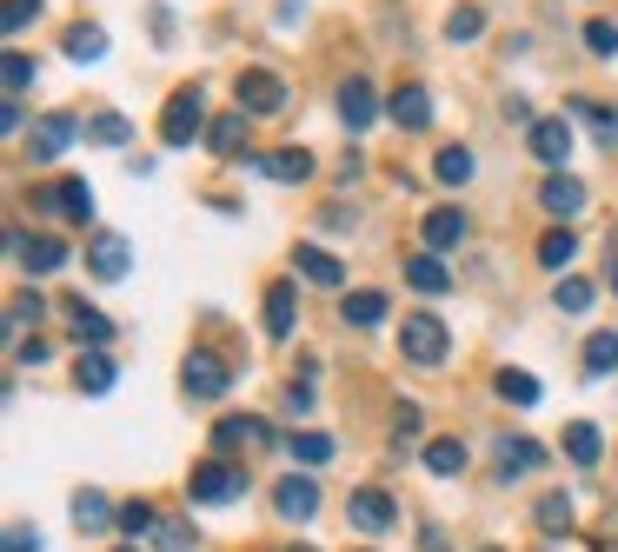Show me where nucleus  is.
<instances>
[{
    "mask_svg": "<svg viewBox=\"0 0 618 552\" xmlns=\"http://www.w3.org/2000/svg\"><path fill=\"white\" fill-rule=\"evenodd\" d=\"M206 127H213V120H206V93H200V87L166 93V113H160V140H166V147H193Z\"/></svg>",
    "mask_w": 618,
    "mask_h": 552,
    "instance_id": "f257e3e1",
    "label": "nucleus"
},
{
    "mask_svg": "<svg viewBox=\"0 0 618 552\" xmlns=\"http://www.w3.org/2000/svg\"><path fill=\"white\" fill-rule=\"evenodd\" d=\"M399 353H406L413 367H446V353H453L446 320H439V313H406V327H399Z\"/></svg>",
    "mask_w": 618,
    "mask_h": 552,
    "instance_id": "f03ea898",
    "label": "nucleus"
},
{
    "mask_svg": "<svg viewBox=\"0 0 618 552\" xmlns=\"http://www.w3.org/2000/svg\"><path fill=\"white\" fill-rule=\"evenodd\" d=\"M186 493H193L200 506H226V500H240V493H246V466H226V460H206V466H193V480H186Z\"/></svg>",
    "mask_w": 618,
    "mask_h": 552,
    "instance_id": "7ed1b4c3",
    "label": "nucleus"
},
{
    "mask_svg": "<svg viewBox=\"0 0 618 552\" xmlns=\"http://www.w3.org/2000/svg\"><path fill=\"white\" fill-rule=\"evenodd\" d=\"M180 387H186L193 400H220V393L233 387V367H226L220 353H186V367H180Z\"/></svg>",
    "mask_w": 618,
    "mask_h": 552,
    "instance_id": "20e7f679",
    "label": "nucleus"
},
{
    "mask_svg": "<svg viewBox=\"0 0 618 552\" xmlns=\"http://www.w3.org/2000/svg\"><path fill=\"white\" fill-rule=\"evenodd\" d=\"M33 207H47V213H60V220H93V187L87 180H53V187H40L33 193Z\"/></svg>",
    "mask_w": 618,
    "mask_h": 552,
    "instance_id": "39448f33",
    "label": "nucleus"
},
{
    "mask_svg": "<svg viewBox=\"0 0 618 552\" xmlns=\"http://www.w3.org/2000/svg\"><path fill=\"white\" fill-rule=\"evenodd\" d=\"M7 253H13L27 273H53V267H67V240H53V233H40V240H33V233H20V227H13V233H7Z\"/></svg>",
    "mask_w": 618,
    "mask_h": 552,
    "instance_id": "423d86ee",
    "label": "nucleus"
},
{
    "mask_svg": "<svg viewBox=\"0 0 618 552\" xmlns=\"http://www.w3.org/2000/svg\"><path fill=\"white\" fill-rule=\"evenodd\" d=\"M73 133H80L73 113H40L33 133H27V153H33V160H60V153L73 147Z\"/></svg>",
    "mask_w": 618,
    "mask_h": 552,
    "instance_id": "0eeeda50",
    "label": "nucleus"
},
{
    "mask_svg": "<svg viewBox=\"0 0 618 552\" xmlns=\"http://www.w3.org/2000/svg\"><path fill=\"white\" fill-rule=\"evenodd\" d=\"M240 107H246V113H280V107H286V80L266 73V67H246V73H240Z\"/></svg>",
    "mask_w": 618,
    "mask_h": 552,
    "instance_id": "6e6552de",
    "label": "nucleus"
},
{
    "mask_svg": "<svg viewBox=\"0 0 618 552\" xmlns=\"http://www.w3.org/2000/svg\"><path fill=\"white\" fill-rule=\"evenodd\" d=\"M526 147H533L546 167H566V153H573V127H566V113L533 120V127H526Z\"/></svg>",
    "mask_w": 618,
    "mask_h": 552,
    "instance_id": "1a4fd4ad",
    "label": "nucleus"
},
{
    "mask_svg": "<svg viewBox=\"0 0 618 552\" xmlns=\"http://www.w3.org/2000/svg\"><path fill=\"white\" fill-rule=\"evenodd\" d=\"M346 520H353L359 533H386V526L399 520V506H393V493H379V486H359V493L346 500Z\"/></svg>",
    "mask_w": 618,
    "mask_h": 552,
    "instance_id": "9d476101",
    "label": "nucleus"
},
{
    "mask_svg": "<svg viewBox=\"0 0 618 552\" xmlns=\"http://www.w3.org/2000/svg\"><path fill=\"white\" fill-rule=\"evenodd\" d=\"M273 513H280V520H313V513H320V486H313L306 473L280 480V486H273Z\"/></svg>",
    "mask_w": 618,
    "mask_h": 552,
    "instance_id": "9b49d317",
    "label": "nucleus"
},
{
    "mask_svg": "<svg viewBox=\"0 0 618 552\" xmlns=\"http://www.w3.org/2000/svg\"><path fill=\"white\" fill-rule=\"evenodd\" d=\"M419 240H426L433 253H453V247L466 240V213H459V207H433V213L419 220Z\"/></svg>",
    "mask_w": 618,
    "mask_h": 552,
    "instance_id": "f8f14e48",
    "label": "nucleus"
},
{
    "mask_svg": "<svg viewBox=\"0 0 618 552\" xmlns=\"http://www.w3.org/2000/svg\"><path fill=\"white\" fill-rule=\"evenodd\" d=\"M386 113H393L406 133H426V127H433V93H426V87H399V93L386 100Z\"/></svg>",
    "mask_w": 618,
    "mask_h": 552,
    "instance_id": "ddd939ff",
    "label": "nucleus"
},
{
    "mask_svg": "<svg viewBox=\"0 0 618 552\" xmlns=\"http://www.w3.org/2000/svg\"><path fill=\"white\" fill-rule=\"evenodd\" d=\"M87 267H93L100 280H126V267H133V260H126V240H120V233H93V240H87Z\"/></svg>",
    "mask_w": 618,
    "mask_h": 552,
    "instance_id": "4468645a",
    "label": "nucleus"
},
{
    "mask_svg": "<svg viewBox=\"0 0 618 552\" xmlns=\"http://www.w3.org/2000/svg\"><path fill=\"white\" fill-rule=\"evenodd\" d=\"M253 173H266V180H306L313 173V153L306 147H280V153H260Z\"/></svg>",
    "mask_w": 618,
    "mask_h": 552,
    "instance_id": "2eb2a0df",
    "label": "nucleus"
},
{
    "mask_svg": "<svg viewBox=\"0 0 618 552\" xmlns=\"http://www.w3.org/2000/svg\"><path fill=\"white\" fill-rule=\"evenodd\" d=\"M539 207H546V213H559V220H573V213L586 207V187H579L573 173H553V180L539 187Z\"/></svg>",
    "mask_w": 618,
    "mask_h": 552,
    "instance_id": "dca6fc26",
    "label": "nucleus"
},
{
    "mask_svg": "<svg viewBox=\"0 0 618 552\" xmlns=\"http://www.w3.org/2000/svg\"><path fill=\"white\" fill-rule=\"evenodd\" d=\"M67 320H73V340H80V347H93V353L113 340V320H107V313H93L87 300H67Z\"/></svg>",
    "mask_w": 618,
    "mask_h": 552,
    "instance_id": "f3484780",
    "label": "nucleus"
},
{
    "mask_svg": "<svg viewBox=\"0 0 618 552\" xmlns=\"http://www.w3.org/2000/svg\"><path fill=\"white\" fill-rule=\"evenodd\" d=\"M266 440H273V433H266V420H253V413H246V420L226 413V420L213 426V446H246V453H253V446H266Z\"/></svg>",
    "mask_w": 618,
    "mask_h": 552,
    "instance_id": "a211bd4d",
    "label": "nucleus"
},
{
    "mask_svg": "<svg viewBox=\"0 0 618 552\" xmlns=\"http://www.w3.org/2000/svg\"><path fill=\"white\" fill-rule=\"evenodd\" d=\"M373 113H379L373 87H366V80H346V87H340V120H346V127L359 133V127H373Z\"/></svg>",
    "mask_w": 618,
    "mask_h": 552,
    "instance_id": "6ab92c4d",
    "label": "nucleus"
},
{
    "mask_svg": "<svg viewBox=\"0 0 618 552\" xmlns=\"http://www.w3.org/2000/svg\"><path fill=\"white\" fill-rule=\"evenodd\" d=\"M293 267H300V280H313V287H340V280H346V267H340L326 247H300Z\"/></svg>",
    "mask_w": 618,
    "mask_h": 552,
    "instance_id": "aec40b11",
    "label": "nucleus"
},
{
    "mask_svg": "<svg viewBox=\"0 0 618 552\" xmlns=\"http://www.w3.org/2000/svg\"><path fill=\"white\" fill-rule=\"evenodd\" d=\"M406 287H419V293H446V287H453V267H446L439 253H413V260H406Z\"/></svg>",
    "mask_w": 618,
    "mask_h": 552,
    "instance_id": "412c9836",
    "label": "nucleus"
},
{
    "mask_svg": "<svg viewBox=\"0 0 618 552\" xmlns=\"http://www.w3.org/2000/svg\"><path fill=\"white\" fill-rule=\"evenodd\" d=\"M539 460H546V446H539V440H513V433L499 440V480H519V473H533Z\"/></svg>",
    "mask_w": 618,
    "mask_h": 552,
    "instance_id": "4be33fe9",
    "label": "nucleus"
},
{
    "mask_svg": "<svg viewBox=\"0 0 618 552\" xmlns=\"http://www.w3.org/2000/svg\"><path fill=\"white\" fill-rule=\"evenodd\" d=\"M113 520H120V513L107 506V493H93V486H80V493H73V526H80V533H107Z\"/></svg>",
    "mask_w": 618,
    "mask_h": 552,
    "instance_id": "5701e85b",
    "label": "nucleus"
},
{
    "mask_svg": "<svg viewBox=\"0 0 618 552\" xmlns=\"http://www.w3.org/2000/svg\"><path fill=\"white\" fill-rule=\"evenodd\" d=\"M599 453H606L599 426H592V420H573V426H566V460H573V466H599Z\"/></svg>",
    "mask_w": 618,
    "mask_h": 552,
    "instance_id": "b1692460",
    "label": "nucleus"
},
{
    "mask_svg": "<svg viewBox=\"0 0 618 552\" xmlns=\"http://www.w3.org/2000/svg\"><path fill=\"white\" fill-rule=\"evenodd\" d=\"M266 333H273V340L293 333V280H273V287H266Z\"/></svg>",
    "mask_w": 618,
    "mask_h": 552,
    "instance_id": "393cba45",
    "label": "nucleus"
},
{
    "mask_svg": "<svg viewBox=\"0 0 618 552\" xmlns=\"http://www.w3.org/2000/svg\"><path fill=\"white\" fill-rule=\"evenodd\" d=\"M240 140H246V107H233V113H220V120L206 127V147H213V153H240Z\"/></svg>",
    "mask_w": 618,
    "mask_h": 552,
    "instance_id": "a878e982",
    "label": "nucleus"
},
{
    "mask_svg": "<svg viewBox=\"0 0 618 552\" xmlns=\"http://www.w3.org/2000/svg\"><path fill=\"white\" fill-rule=\"evenodd\" d=\"M73 387H80V393H107V387H113V360H107V353H80V360H73Z\"/></svg>",
    "mask_w": 618,
    "mask_h": 552,
    "instance_id": "bb28decb",
    "label": "nucleus"
},
{
    "mask_svg": "<svg viewBox=\"0 0 618 552\" xmlns=\"http://www.w3.org/2000/svg\"><path fill=\"white\" fill-rule=\"evenodd\" d=\"M426 473H439V480L466 473V440H426Z\"/></svg>",
    "mask_w": 618,
    "mask_h": 552,
    "instance_id": "cd10ccee",
    "label": "nucleus"
},
{
    "mask_svg": "<svg viewBox=\"0 0 618 552\" xmlns=\"http://www.w3.org/2000/svg\"><path fill=\"white\" fill-rule=\"evenodd\" d=\"M340 313H346V327H379V320H386V293L359 287V293H353V300H346Z\"/></svg>",
    "mask_w": 618,
    "mask_h": 552,
    "instance_id": "c85d7f7f",
    "label": "nucleus"
},
{
    "mask_svg": "<svg viewBox=\"0 0 618 552\" xmlns=\"http://www.w3.org/2000/svg\"><path fill=\"white\" fill-rule=\"evenodd\" d=\"M533 520H539V533H573V500H566V493H546V500L533 506Z\"/></svg>",
    "mask_w": 618,
    "mask_h": 552,
    "instance_id": "c756f323",
    "label": "nucleus"
},
{
    "mask_svg": "<svg viewBox=\"0 0 618 552\" xmlns=\"http://www.w3.org/2000/svg\"><path fill=\"white\" fill-rule=\"evenodd\" d=\"M586 373H592V380L618 373V333H592V340H586Z\"/></svg>",
    "mask_w": 618,
    "mask_h": 552,
    "instance_id": "7c9ffc66",
    "label": "nucleus"
},
{
    "mask_svg": "<svg viewBox=\"0 0 618 552\" xmlns=\"http://www.w3.org/2000/svg\"><path fill=\"white\" fill-rule=\"evenodd\" d=\"M573 253H579V240H573L566 227H553V233L539 240V267H553V273H559V267H573Z\"/></svg>",
    "mask_w": 618,
    "mask_h": 552,
    "instance_id": "2f4dec72",
    "label": "nucleus"
},
{
    "mask_svg": "<svg viewBox=\"0 0 618 552\" xmlns=\"http://www.w3.org/2000/svg\"><path fill=\"white\" fill-rule=\"evenodd\" d=\"M573 113H579V120H592V133H599L606 147H618V107H599V100H573Z\"/></svg>",
    "mask_w": 618,
    "mask_h": 552,
    "instance_id": "473e14b6",
    "label": "nucleus"
},
{
    "mask_svg": "<svg viewBox=\"0 0 618 552\" xmlns=\"http://www.w3.org/2000/svg\"><path fill=\"white\" fill-rule=\"evenodd\" d=\"M433 173H439L446 187H466V180H473V153H466V147H439V167H433Z\"/></svg>",
    "mask_w": 618,
    "mask_h": 552,
    "instance_id": "72a5a7b5",
    "label": "nucleus"
},
{
    "mask_svg": "<svg viewBox=\"0 0 618 552\" xmlns=\"http://www.w3.org/2000/svg\"><path fill=\"white\" fill-rule=\"evenodd\" d=\"M286 453H293V460H306V466H326V460H333V440H326V433H293V440H286Z\"/></svg>",
    "mask_w": 618,
    "mask_h": 552,
    "instance_id": "f704fd0d",
    "label": "nucleus"
},
{
    "mask_svg": "<svg viewBox=\"0 0 618 552\" xmlns=\"http://www.w3.org/2000/svg\"><path fill=\"white\" fill-rule=\"evenodd\" d=\"M113 526H120V533H126V540H140V533H153V526H160V513H153V506H146V500H126V506H120V520H113Z\"/></svg>",
    "mask_w": 618,
    "mask_h": 552,
    "instance_id": "c9c22d12",
    "label": "nucleus"
},
{
    "mask_svg": "<svg viewBox=\"0 0 618 552\" xmlns=\"http://www.w3.org/2000/svg\"><path fill=\"white\" fill-rule=\"evenodd\" d=\"M107 53V33L100 27H73L67 33V60H100Z\"/></svg>",
    "mask_w": 618,
    "mask_h": 552,
    "instance_id": "e433bc0d",
    "label": "nucleus"
},
{
    "mask_svg": "<svg viewBox=\"0 0 618 552\" xmlns=\"http://www.w3.org/2000/svg\"><path fill=\"white\" fill-rule=\"evenodd\" d=\"M87 133H93L100 147H126V140H133V127H126L120 113H93V120H87Z\"/></svg>",
    "mask_w": 618,
    "mask_h": 552,
    "instance_id": "4c0bfd02",
    "label": "nucleus"
},
{
    "mask_svg": "<svg viewBox=\"0 0 618 552\" xmlns=\"http://www.w3.org/2000/svg\"><path fill=\"white\" fill-rule=\"evenodd\" d=\"M553 307H559V313H586V307H592V280H579V273H573V280H559Z\"/></svg>",
    "mask_w": 618,
    "mask_h": 552,
    "instance_id": "58836bf2",
    "label": "nucleus"
},
{
    "mask_svg": "<svg viewBox=\"0 0 618 552\" xmlns=\"http://www.w3.org/2000/svg\"><path fill=\"white\" fill-rule=\"evenodd\" d=\"M153 546L160 552H193V526H186V520H160V526H153Z\"/></svg>",
    "mask_w": 618,
    "mask_h": 552,
    "instance_id": "ea45409f",
    "label": "nucleus"
},
{
    "mask_svg": "<svg viewBox=\"0 0 618 552\" xmlns=\"http://www.w3.org/2000/svg\"><path fill=\"white\" fill-rule=\"evenodd\" d=\"M479 27H486L479 7H453V13H446V40H479Z\"/></svg>",
    "mask_w": 618,
    "mask_h": 552,
    "instance_id": "a19ab883",
    "label": "nucleus"
},
{
    "mask_svg": "<svg viewBox=\"0 0 618 552\" xmlns=\"http://www.w3.org/2000/svg\"><path fill=\"white\" fill-rule=\"evenodd\" d=\"M0 80H7V100H20V93L33 87V60H27V53H7V67H0Z\"/></svg>",
    "mask_w": 618,
    "mask_h": 552,
    "instance_id": "79ce46f5",
    "label": "nucleus"
},
{
    "mask_svg": "<svg viewBox=\"0 0 618 552\" xmlns=\"http://www.w3.org/2000/svg\"><path fill=\"white\" fill-rule=\"evenodd\" d=\"M499 393H506L513 407H533V400H539V380H533V373H513V367H506V373H499Z\"/></svg>",
    "mask_w": 618,
    "mask_h": 552,
    "instance_id": "37998d69",
    "label": "nucleus"
},
{
    "mask_svg": "<svg viewBox=\"0 0 618 552\" xmlns=\"http://www.w3.org/2000/svg\"><path fill=\"white\" fill-rule=\"evenodd\" d=\"M40 313H47V300H40V293H27V287L7 300V327H27V320H40Z\"/></svg>",
    "mask_w": 618,
    "mask_h": 552,
    "instance_id": "c03bdc74",
    "label": "nucleus"
},
{
    "mask_svg": "<svg viewBox=\"0 0 618 552\" xmlns=\"http://www.w3.org/2000/svg\"><path fill=\"white\" fill-rule=\"evenodd\" d=\"M586 47H592L599 60H612V53H618V27H612V20H586Z\"/></svg>",
    "mask_w": 618,
    "mask_h": 552,
    "instance_id": "a18cd8bd",
    "label": "nucleus"
},
{
    "mask_svg": "<svg viewBox=\"0 0 618 552\" xmlns=\"http://www.w3.org/2000/svg\"><path fill=\"white\" fill-rule=\"evenodd\" d=\"M419 433H426V420H419V407H399V413H393V440H399V446H413Z\"/></svg>",
    "mask_w": 618,
    "mask_h": 552,
    "instance_id": "49530a36",
    "label": "nucleus"
},
{
    "mask_svg": "<svg viewBox=\"0 0 618 552\" xmlns=\"http://www.w3.org/2000/svg\"><path fill=\"white\" fill-rule=\"evenodd\" d=\"M27 20H40V0H7V7H0V27H7V33H20Z\"/></svg>",
    "mask_w": 618,
    "mask_h": 552,
    "instance_id": "de8ad7c7",
    "label": "nucleus"
},
{
    "mask_svg": "<svg viewBox=\"0 0 618 552\" xmlns=\"http://www.w3.org/2000/svg\"><path fill=\"white\" fill-rule=\"evenodd\" d=\"M7 552H40V533H27V526H7Z\"/></svg>",
    "mask_w": 618,
    "mask_h": 552,
    "instance_id": "09e8293b",
    "label": "nucleus"
},
{
    "mask_svg": "<svg viewBox=\"0 0 618 552\" xmlns=\"http://www.w3.org/2000/svg\"><path fill=\"white\" fill-rule=\"evenodd\" d=\"M506 120H526V127H533V100H526V93H506Z\"/></svg>",
    "mask_w": 618,
    "mask_h": 552,
    "instance_id": "8fccbe9b",
    "label": "nucleus"
},
{
    "mask_svg": "<svg viewBox=\"0 0 618 552\" xmlns=\"http://www.w3.org/2000/svg\"><path fill=\"white\" fill-rule=\"evenodd\" d=\"M13 360H20V367H40V360H47V347H40V340H20V347H13Z\"/></svg>",
    "mask_w": 618,
    "mask_h": 552,
    "instance_id": "3c124183",
    "label": "nucleus"
},
{
    "mask_svg": "<svg viewBox=\"0 0 618 552\" xmlns=\"http://www.w3.org/2000/svg\"><path fill=\"white\" fill-rule=\"evenodd\" d=\"M612 287H618V260H612Z\"/></svg>",
    "mask_w": 618,
    "mask_h": 552,
    "instance_id": "603ef678",
    "label": "nucleus"
},
{
    "mask_svg": "<svg viewBox=\"0 0 618 552\" xmlns=\"http://www.w3.org/2000/svg\"><path fill=\"white\" fill-rule=\"evenodd\" d=\"M479 552H506V546H479Z\"/></svg>",
    "mask_w": 618,
    "mask_h": 552,
    "instance_id": "864d4df0",
    "label": "nucleus"
},
{
    "mask_svg": "<svg viewBox=\"0 0 618 552\" xmlns=\"http://www.w3.org/2000/svg\"><path fill=\"white\" fill-rule=\"evenodd\" d=\"M286 552H313V546H286Z\"/></svg>",
    "mask_w": 618,
    "mask_h": 552,
    "instance_id": "5fc2aeb1",
    "label": "nucleus"
},
{
    "mask_svg": "<svg viewBox=\"0 0 618 552\" xmlns=\"http://www.w3.org/2000/svg\"><path fill=\"white\" fill-rule=\"evenodd\" d=\"M120 552H140V546H120Z\"/></svg>",
    "mask_w": 618,
    "mask_h": 552,
    "instance_id": "6e6d98bb",
    "label": "nucleus"
}]
</instances>
